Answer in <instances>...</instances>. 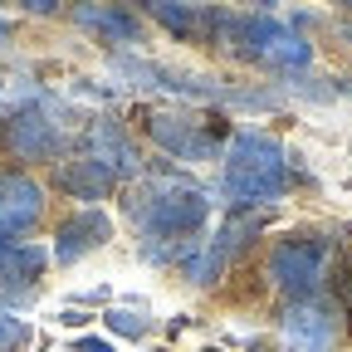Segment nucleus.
<instances>
[{"instance_id": "nucleus-1", "label": "nucleus", "mask_w": 352, "mask_h": 352, "mask_svg": "<svg viewBox=\"0 0 352 352\" xmlns=\"http://www.w3.org/2000/svg\"><path fill=\"white\" fill-rule=\"evenodd\" d=\"M132 215L152 240H182L206 226V191L182 182V176H152L132 196Z\"/></svg>"}, {"instance_id": "nucleus-18", "label": "nucleus", "mask_w": 352, "mask_h": 352, "mask_svg": "<svg viewBox=\"0 0 352 352\" xmlns=\"http://www.w3.org/2000/svg\"><path fill=\"white\" fill-rule=\"evenodd\" d=\"M74 352H113L108 342H98V338H78V347Z\"/></svg>"}, {"instance_id": "nucleus-6", "label": "nucleus", "mask_w": 352, "mask_h": 352, "mask_svg": "<svg viewBox=\"0 0 352 352\" xmlns=\"http://www.w3.org/2000/svg\"><path fill=\"white\" fill-rule=\"evenodd\" d=\"M284 338L298 342L303 352H323L333 342V318L323 314V308H314V303H294L284 314Z\"/></svg>"}, {"instance_id": "nucleus-20", "label": "nucleus", "mask_w": 352, "mask_h": 352, "mask_svg": "<svg viewBox=\"0 0 352 352\" xmlns=\"http://www.w3.org/2000/svg\"><path fill=\"white\" fill-rule=\"evenodd\" d=\"M250 6H270V0H250Z\"/></svg>"}, {"instance_id": "nucleus-11", "label": "nucleus", "mask_w": 352, "mask_h": 352, "mask_svg": "<svg viewBox=\"0 0 352 352\" xmlns=\"http://www.w3.org/2000/svg\"><path fill=\"white\" fill-rule=\"evenodd\" d=\"M78 25H83V30H98V34H108V39H132V44H138V20L122 15V10L78 6Z\"/></svg>"}, {"instance_id": "nucleus-9", "label": "nucleus", "mask_w": 352, "mask_h": 352, "mask_svg": "<svg viewBox=\"0 0 352 352\" xmlns=\"http://www.w3.org/2000/svg\"><path fill=\"white\" fill-rule=\"evenodd\" d=\"M152 132H157V142L166 152H176V157H206L210 152V142L191 138V118H157Z\"/></svg>"}, {"instance_id": "nucleus-3", "label": "nucleus", "mask_w": 352, "mask_h": 352, "mask_svg": "<svg viewBox=\"0 0 352 352\" xmlns=\"http://www.w3.org/2000/svg\"><path fill=\"white\" fill-rule=\"evenodd\" d=\"M220 25H226V44L230 50H250V54H270L279 64H308V44L298 34H289L279 20L270 15H250V20H235V15H215Z\"/></svg>"}, {"instance_id": "nucleus-5", "label": "nucleus", "mask_w": 352, "mask_h": 352, "mask_svg": "<svg viewBox=\"0 0 352 352\" xmlns=\"http://www.w3.org/2000/svg\"><path fill=\"white\" fill-rule=\"evenodd\" d=\"M44 210V191L30 176H0V240L30 230Z\"/></svg>"}, {"instance_id": "nucleus-2", "label": "nucleus", "mask_w": 352, "mask_h": 352, "mask_svg": "<svg viewBox=\"0 0 352 352\" xmlns=\"http://www.w3.org/2000/svg\"><path fill=\"white\" fill-rule=\"evenodd\" d=\"M226 191L240 206H264L284 191V147L264 132H240L226 162Z\"/></svg>"}, {"instance_id": "nucleus-8", "label": "nucleus", "mask_w": 352, "mask_h": 352, "mask_svg": "<svg viewBox=\"0 0 352 352\" xmlns=\"http://www.w3.org/2000/svg\"><path fill=\"white\" fill-rule=\"evenodd\" d=\"M10 147H15L20 157H54V152H59V132H54V122L25 113V118L10 122Z\"/></svg>"}, {"instance_id": "nucleus-10", "label": "nucleus", "mask_w": 352, "mask_h": 352, "mask_svg": "<svg viewBox=\"0 0 352 352\" xmlns=\"http://www.w3.org/2000/svg\"><path fill=\"white\" fill-rule=\"evenodd\" d=\"M44 270V250L20 245V240H0V279H34Z\"/></svg>"}, {"instance_id": "nucleus-17", "label": "nucleus", "mask_w": 352, "mask_h": 352, "mask_svg": "<svg viewBox=\"0 0 352 352\" xmlns=\"http://www.w3.org/2000/svg\"><path fill=\"white\" fill-rule=\"evenodd\" d=\"M25 10H34V15H50V10H59V0H25Z\"/></svg>"}, {"instance_id": "nucleus-19", "label": "nucleus", "mask_w": 352, "mask_h": 352, "mask_svg": "<svg viewBox=\"0 0 352 352\" xmlns=\"http://www.w3.org/2000/svg\"><path fill=\"white\" fill-rule=\"evenodd\" d=\"M6 34H10V25H6V20H0V39H6Z\"/></svg>"}, {"instance_id": "nucleus-12", "label": "nucleus", "mask_w": 352, "mask_h": 352, "mask_svg": "<svg viewBox=\"0 0 352 352\" xmlns=\"http://www.w3.org/2000/svg\"><path fill=\"white\" fill-rule=\"evenodd\" d=\"M64 186L74 196H103L113 186V171L103 162H83V166H64Z\"/></svg>"}, {"instance_id": "nucleus-7", "label": "nucleus", "mask_w": 352, "mask_h": 352, "mask_svg": "<svg viewBox=\"0 0 352 352\" xmlns=\"http://www.w3.org/2000/svg\"><path fill=\"white\" fill-rule=\"evenodd\" d=\"M108 240V215L103 210H83V215H74L69 226L59 230V259L69 264V259H78L83 250H94V245H103Z\"/></svg>"}, {"instance_id": "nucleus-15", "label": "nucleus", "mask_w": 352, "mask_h": 352, "mask_svg": "<svg viewBox=\"0 0 352 352\" xmlns=\"http://www.w3.org/2000/svg\"><path fill=\"white\" fill-rule=\"evenodd\" d=\"M108 328L122 333V338H142V333H147V323L132 314V308H113V314H108Z\"/></svg>"}, {"instance_id": "nucleus-14", "label": "nucleus", "mask_w": 352, "mask_h": 352, "mask_svg": "<svg viewBox=\"0 0 352 352\" xmlns=\"http://www.w3.org/2000/svg\"><path fill=\"white\" fill-rule=\"evenodd\" d=\"M147 6H152V15H157L171 34H182V39L196 34V20H191V10L182 6V0H147Z\"/></svg>"}, {"instance_id": "nucleus-13", "label": "nucleus", "mask_w": 352, "mask_h": 352, "mask_svg": "<svg viewBox=\"0 0 352 352\" xmlns=\"http://www.w3.org/2000/svg\"><path fill=\"white\" fill-rule=\"evenodd\" d=\"M98 152H103V157H94V162H103L108 171H132V166H138V157H132V147H127V142L118 138V132H113L108 122L98 127Z\"/></svg>"}, {"instance_id": "nucleus-16", "label": "nucleus", "mask_w": 352, "mask_h": 352, "mask_svg": "<svg viewBox=\"0 0 352 352\" xmlns=\"http://www.w3.org/2000/svg\"><path fill=\"white\" fill-rule=\"evenodd\" d=\"M30 338V328L20 323V318H10V314H0V352H15L20 342Z\"/></svg>"}, {"instance_id": "nucleus-4", "label": "nucleus", "mask_w": 352, "mask_h": 352, "mask_svg": "<svg viewBox=\"0 0 352 352\" xmlns=\"http://www.w3.org/2000/svg\"><path fill=\"white\" fill-rule=\"evenodd\" d=\"M323 264H328V240H284L274 250L270 270H274L279 289L308 298V294H318V284H323Z\"/></svg>"}]
</instances>
